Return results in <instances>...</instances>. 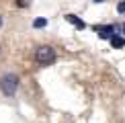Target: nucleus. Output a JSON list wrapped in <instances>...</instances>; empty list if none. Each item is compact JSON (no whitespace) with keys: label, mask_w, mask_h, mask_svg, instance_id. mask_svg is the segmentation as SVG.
I'll list each match as a JSON object with an SVG mask.
<instances>
[{"label":"nucleus","mask_w":125,"mask_h":123,"mask_svg":"<svg viewBox=\"0 0 125 123\" xmlns=\"http://www.w3.org/2000/svg\"><path fill=\"white\" fill-rule=\"evenodd\" d=\"M17 88H19V76L17 74L8 72V74H4L0 78V90H2L4 96H14Z\"/></svg>","instance_id":"obj_1"},{"label":"nucleus","mask_w":125,"mask_h":123,"mask_svg":"<svg viewBox=\"0 0 125 123\" xmlns=\"http://www.w3.org/2000/svg\"><path fill=\"white\" fill-rule=\"evenodd\" d=\"M35 62L41 66H49L55 62V49L49 47V45H41V47H37V51H35Z\"/></svg>","instance_id":"obj_2"},{"label":"nucleus","mask_w":125,"mask_h":123,"mask_svg":"<svg viewBox=\"0 0 125 123\" xmlns=\"http://www.w3.org/2000/svg\"><path fill=\"white\" fill-rule=\"evenodd\" d=\"M94 31L101 39H111V33H115V25H103V27L98 25V27H94Z\"/></svg>","instance_id":"obj_3"},{"label":"nucleus","mask_w":125,"mask_h":123,"mask_svg":"<svg viewBox=\"0 0 125 123\" xmlns=\"http://www.w3.org/2000/svg\"><path fill=\"white\" fill-rule=\"evenodd\" d=\"M66 20H68V23H72L76 29H80V31H82V29H86V23H84L82 19H78L76 14H66Z\"/></svg>","instance_id":"obj_4"},{"label":"nucleus","mask_w":125,"mask_h":123,"mask_svg":"<svg viewBox=\"0 0 125 123\" xmlns=\"http://www.w3.org/2000/svg\"><path fill=\"white\" fill-rule=\"evenodd\" d=\"M111 45L115 49H121V47H125V37H121V35H111Z\"/></svg>","instance_id":"obj_5"},{"label":"nucleus","mask_w":125,"mask_h":123,"mask_svg":"<svg viewBox=\"0 0 125 123\" xmlns=\"http://www.w3.org/2000/svg\"><path fill=\"white\" fill-rule=\"evenodd\" d=\"M45 25H47V19H35L33 20V27L35 29H43Z\"/></svg>","instance_id":"obj_6"},{"label":"nucleus","mask_w":125,"mask_h":123,"mask_svg":"<svg viewBox=\"0 0 125 123\" xmlns=\"http://www.w3.org/2000/svg\"><path fill=\"white\" fill-rule=\"evenodd\" d=\"M29 4H31V0H17V6L19 8H27Z\"/></svg>","instance_id":"obj_7"},{"label":"nucleus","mask_w":125,"mask_h":123,"mask_svg":"<svg viewBox=\"0 0 125 123\" xmlns=\"http://www.w3.org/2000/svg\"><path fill=\"white\" fill-rule=\"evenodd\" d=\"M119 12H125V2H119V6H117Z\"/></svg>","instance_id":"obj_8"},{"label":"nucleus","mask_w":125,"mask_h":123,"mask_svg":"<svg viewBox=\"0 0 125 123\" xmlns=\"http://www.w3.org/2000/svg\"><path fill=\"white\" fill-rule=\"evenodd\" d=\"M92 2H96V4H101V2H107V0H92Z\"/></svg>","instance_id":"obj_9"},{"label":"nucleus","mask_w":125,"mask_h":123,"mask_svg":"<svg viewBox=\"0 0 125 123\" xmlns=\"http://www.w3.org/2000/svg\"><path fill=\"white\" fill-rule=\"evenodd\" d=\"M121 31H123V33H125V23H123V25H121Z\"/></svg>","instance_id":"obj_10"},{"label":"nucleus","mask_w":125,"mask_h":123,"mask_svg":"<svg viewBox=\"0 0 125 123\" xmlns=\"http://www.w3.org/2000/svg\"><path fill=\"white\" fill-rule=\"evenodd\" d=\"M0 29H2V17H0Z\"/></svg>","instance_id":"obj_11"}]
</instances>
